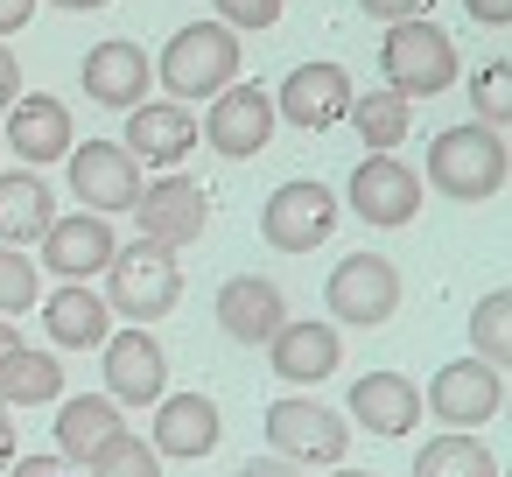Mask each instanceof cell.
<instances>
[{"label":"cell","mask_w":512,"mask_h":477,"mask_svg":"<svg viewBox=\"0 0 512 477\" xmlns=\"http://www.w3.org/2000/svg\"><path fill=\"white\" fill-rule=\"evenodd\" d=\"M0 155H8V148H0Z\"/></svg>","instance_id":"44"},{"label":"cell","mask_w":512,"mask_h":477,"mask_svg":"<svg viewBox=\"0 0 512 477\" xmlns=\"http://www.w3.org/2000/svg\"><path fill=\"white\" fill-rule=\"evenodd\" d=\"M43 330H50V344H57V351H99V344L113 337V309H106V295H99V288L64 281V288L43 302Z\"/></svg>","instance_id":"22"},{"label":"cell","mask_w":512,"mask_h":477,"mask_svg":"<svg viewBox=\"0 0 512 477\" xmlns=\"http://www.w3.org/2000/svg\"><path fill=\"white\" fill-rule=\"evenodd\" d=\"M260 232H267L274 253H316L337 232V190L330 183H309V176L281 183L267 197V211H260Z\"/></svg>","instance_id":"8"},{"label":"cell","mask_w":512,"mask_h":477,"mask_svg":"<svg viewBox=\"0 0 512 477\" xmlns=\"http://www.w3.org/2000/svg\"><path fill=\"white\" fill-rule=\"evenodd\" d=\"M0 148L22 155L29 169L64 162V155H71V106H64V99H15V106H8V134H0Z\"/></svg>","instance_id":"20"},{"label":"cell","mask_w":512,"mask_h":477,"mask_svg":"<svg viewBox=\"0 0 512 477\" xmlns=\"http://www.w3.org/2000/svg\"><path fill=\"white\" fill-rule=\"evenodd\" d=\"M50 8H71V15H92V8H106V0H50Z\"/></svg>","instance_id":"41"},{"label":"cell","mask_w":512,"mask_h":477,"mask_svg":"<svg viewBox=\"0 0 512 477\" xmlns=\"http://www.w3.org/2000/svg\"><path fill=\"white\" fill-rule=\"evenodd\" d=\"M288 323V295L267 281V274H232L218 288V330L232 344H267L274 330Z\"/></svg>","instance_id":"19"},{"label":"cell","mask_w":512,"mask_h":477,"mask_svg":"<svg viewBox=\"0 0 512 477\" xmlns=\"http://www.w3.org/2000/svg\"><path fill=\"white\" fill-rule=\"evenodd\" d=\"M57 197H50V183L36 176V169H15V176H0V246H36L43 232H50V211Z\"/></svg>","instance_id":"24"},{"label":"cell","mask_w":512,"mask_h":477,"mask_svg":"<svg viewBox=\"0 0 512 477\" xmlns=\"http://www.w3.org/2000/svg\"><path fill=\"white\" fill-rule=\"evenodd\" d=\"M8 477H78V463H64V456L50 449V456H15Z\"/></svg>","instance_id":"34"},{"label":"cell","mask_w":512,"mask_h":477,"mask_svg":"<svg viewBox=\"0 0 512 477\" xmlns=\"http://www.w3.org/2000/svg\"><path fill=\"white\" fill-rule=\"evenodd\" d=\"M225 162H253L267 141H274V92L260 85H218L211 92V120L197 127Z\"/></svg>","instance_id":"9"},{"label":"cell","mask_w":512,"mask_h":477,"mask_svg":"<svg viewBox=\"0 0 512 477\" xmlns=\"http://www.w3.org/2000/svg\"><path fill=\"white\" fill-rule=\"evenodd\" d=\"M71 197L85 204V211H134V197H141V162L120 148V141H78L71 155Z\"/></svg>","instance_id":"10"},{"label":"cell","mask_w":512,"mask_h":477,"mask_svg":"<svg viewBox=\"0 0 512 477\" xmlns=\"http://www.w3.org/2000/svg\"><path fill=\"white\" fill-rule=\"evenodd\" d=\"M85 470H92V477H162V456H155V442H148V435L113 428V435L85 456Z\"/></svg>","instance_id":"29"},{"label":"cell","mask_w":512,"mask_h":477,"mask_svg":"<svg viewBox=\"0 0 512 477\" xmlns=\"http://www.w3.org/2000/svg\"><path fill=\"white\" fill-rule=\"evenodd\" d=\"M15 99H22V71H15V50L0 43V113H8Z\"/></svg>","instance_id":"37"},{"label":"cell","mask_w":512,"mask_h":477,"mask_svg":"<svg viewBox=\"0 0 512 477\" xmlns=\"http://www.w3.org/2000/svg\"><path fill=\"white\" fill-rule=\"evenodd\" d=\"M330 323H351V330H379L393 323L400 309V267L386 253H351L344 267H330Z\"/></svg>","instance_id":"6"},{"label":"cell","mask_w":512,"mask_h":477,"mask_svg":"<svg viewBox=\"0 0 512 477\" xmlns=\"http://www.w3.org/2000/svg\"><path fill=\"white\" fill-rule=\"evenodd\" d=\"M330 477H379V470H344V463H330Z\"/></svg>","instance_id":"43"},{"label":"cell","mask_w":512,"mask_h":477,"mask_svg":"<svg viewBox=\"0 0 512 477\" xmlns=\"http://www.w3.org/2000/svg\"><path fill=\"white\" fill-rule=\"evenodd\" d=\"M134 218H141V239H155V246L183 253L190 239H204V225H211V197H204V183H197V176L169 169V176L141 183Z\"/></svg>","instance_id":"7"},{"label":"cell","mask_w":512,"mask_h":477,"mask_svg":"<svg viewBox=\"0 0 512 477\" xmlns=\"http://www.w3.org/2000/svg\"><path fill=\"white\" fill-rule=\"evenodd\" d=\"M344 106H351V71H344V64H295V71L281 78V92H274V120H288V127H302V134L337 127Z\"/></svg>","instance_id":"11"},{"label":"cell","mask_w":512,"mask_h":477,"mask_svg":"<svg viewBox=\"0 0 512 477\" xmlns=\"http://www.w3.org/2000/svg\"><path fill=\"white\" fill-rule=\"evenodd\" d=\"M155 78H162L169 99H211L218 85L239 78V29H225V22L176 29L169 50H162V64H155Z\"/></svg>","instance_id":"4"},{"label":"cell","mask_w":512,"mask_h":477,"mask_svg":"<svg viewBox=\"0 0 512 477\" xmlns=\"http://www.w3.org/2000/svg\"><path fill=\"white\" fill-rule=\"evenodd\" d=\"M351 211H358L365 225L400 232V225H414V211H421V176H414L400 155H365V162L351 169Z\"/></svg>","instance_id":"12"},{"label":"cell","mask_w":512,"mask_h":477,"mask_svg":"<svg viewBox=\"0 0 512 477\" xmlns=\"http://www.w3.org/2000/svg\"><path fill=\"white\" fill-rule=\"evenodd\" d=\"M148 85H155V64H148V50H141V43H127V36L92 43V57H85V99H99V106L127 113V106H141V99H148Z\"/></svg>","instance_id":"18"},{"label":"cell","mask_w":512,"mask_h":477,"mask_svg":"<svg viewBox=\"0 0 512 477\" xmlns=\"http://www.w3.org/2000/svg\"><path fill=\"white\" fill-rule=\"evenodd\" d=\"M29 15H36V0H0V36L29 29Z\"/></svg>","instance_id":"39"},{"label":"cell","mask_w":512,"mask_h":477,"mask_svg":"<svg viewBox=\"0 0 512 477\" xmlns=\"http://www.w3.org/2000/svg\"><path fill=\"white\" fill-rule=\"evenodd\" d=\"M176 302H183V267H176L169 246H155V239H134L127 253L113 246V260H106V309L113 316L162 323Z\"/></svg>","instance_id":"1"},{"label":"cell","mask_w":512,"mask_h":477,"mask_svg":"<svg viewBox=\"0 0 512 477\" xmlns=\"http://www.w3.org/2000/svg\"><path fill=\"white\" fill-rule=\"evenodd\" d=\"M64 393V358L57 351H29L15 344L0 358V407H50Z\"/></svg>","instance_id":"25"},{"label":"cell","mask_w":512,"mask_h":477,"mask_svg":"<svg viewBox=\"0 0 512 477\" xmlns=\"http://www.w3.org/2000/svg\"><path fill=\"white\" fill-rule=\"evenodd\" d=\"M267 358H274V379H288V386H323V379L337 372V358H344V330H337V323H302V316H288V323L267 337Z\"/></svg>","instance_id":"17"},{"label":"cell","mask_w":512,"mask_h":477,"mask_svg":"<svg viewBox=\"0 0 512 477\" xmlns=\"http://www.w3.org/2000/svg\"><path fill=\"white\" fill-rule=\"evenodd\" d=\"M358 8L372 15V22H407V15H421L428 0H358Z\"/></svg>","instance_id":"35"},{"label":"cell","mask_w":512,"mask_h":477,"mask_svg":"<svg viewBox=\"0 0 512 477\" xmlns=\"http://www.w3.org/2000/svg\"><path fill=\"white\" fill-rule=\"evenodd\" d=\"M99 351H106V400H113V407H155V400H162L169 358H162V344H155L141 323H127V330L106 337Z\"/></svg>","instance_id":"13"},{"label":"cell","mask_w":512,"mask_h":477,"mask_svg":"<svg viewBox=\"0 0 512 477\" xmlns=\"http://www.w3.org/2000/svg\"><path fill=\"white\" fill-rule=\"evenodd\" d=\"M414 477H498V456H491V449H484L470 428H449V435L421 442Z\"/></svg>","instance_id":"28"},{"label":"cell","mask_w":512,"mask_h":477,"mask_svg":"<svg viewBox=\"0 0 512 477\" xmlns=\"http://www.w3.org/2000/svg\"><path fill=\"white\" fill-rule=\"evenodd\" d=\"M505 106H512V71L505 64H484L477 71V113H484V127H498Z\"/></svg>","instance_id":"32"},{"label":"cell","mask_w":512,"mask_h":477,"mask_svg":"<svg viewBox=\"0 0 512 477\" xmlns=\"http://www.w3.org/2000/svg\"><path fill=\"white\" fill-rule=\"evenodd\" d=\"M218 449V400L211 393H162L155 400V456H176V463H197Z\"/></svg>","instance_id":"21"},{"label":"cell","mask_w":512,"mask_h":477,"mask_svg":"<svg viewBox=\"0 0 512 477\" xmlns=\"http://www.w3.org/2000/svg\"><path fill=\"white\" fill-rule=\"evenodd\" d=\"M267 442H274V456H288V463H344V449H351V421L337 414V407H323V400H309V393H288V400H274L267 407Z\"/></svg>","instance_id":"5"},{"label":"cell","mask_w":512,"mask_h":477,"mask_svg":"<svg viewBox=\"0 0 512 477\" xmlns=\"http://www.w3.org/2000/svg\"><path fill=\"white\" fill-rule=\"evenodd\" d=\"M351 421H358L365 435L400 442V435H414V421H421V393H414L400 372H365V379H351Z\"/></svg>","instance_id":"23"},{"label":"cell","mask_w":512,"mask_h":477,"mask_svg":"<svg viewBox=\"0 0 512 477\" xmlns=\"http://www.w3.org/2000/svg\"><path fill=\"white\" fill-rule=\"evenodd\" d=\"M428 407H435L449 428H484V421L505 407V372H498V365H484V358H456V365H442V372H435Z\"/></svg>","instance_id":"14"},{"label":"cell","mask_w":512,"mask_h":477,"mask_svg":"<svg viewBox=\"0 0 512 477\" xmlns=\"http://www.w3.org/2000/svg\"><path fill=\"white\" fill-rule=\"evenodd\" d=\"M379 71H386V92L400 99H435L456 85V43L428 22V15H407V22H386V43H379Z\"/></svg>","instance_id":"2"},{"label":"cell","mask_w":512,"mask_h":477,"mask_svg":"<svg viewBox=\"0 0 512 477\" xmlns=\"http://www.w3.org/2000/svg\"><path fill=\"white\" fill-rule=\"evenodd\" d=\"M15 344H22V330H15V323H0V358H8Z\"/></svg>","instance_id":"42"},{"label":"cell","mask_w":512,"mask_h":477,"mask_svg":"<svg viewBox=\"0 0 512 477\" xmlns=\"http://www.w3.org/2000/svg\"><path fill=\"white\" fill-rule=\"evenodd\" d=\"M120 148L148 169H176L197 148V120H190L183 99H141V106H127V141Z\"/></svg>","instance_id":"15"},{"label":"cell","mask_w":512,"mask_h":477,"mask_svg":"<svg viewBox=\"0 0 512 477\" xmlns=\"http://www.w3.org/2000/svg\"><path fill=\"white\" fill-rule=\"evenodd\" d=\"M344 120L358 127V141L372 155H393L407 141V127H414V99H400V92H351Z\"/></svg>","instance_id":"27"},{"label":"cell","mask_w":512,"mask_h":477,"mask_svg":"<svg viewBox=\"0 0 512 477\" xmlns=\"http://www.w3.org/2000/svg\"><path fill=\"white\" fill-rule=\"evenodd\" d=\"M36 246H43V267L57 281H92L113 260V225L99 211H71V218H50V232Z\"/></svg>","instance_id":"16"},{"label":"cell","mask_w":512,"mask_h":477,"mask_svg":"<svg viewBox=\"0 0 512 477\" xmlns=\"http://www.w3.org/2000/svg\"><path fill=\"white\" fill-rule=\"evenodd\" d=\"M218 22L225 29H274L281 22V0H218Z\"/></svg>","instance_id":"33"},{"label":"cell","mask_w":512,"mask_h":477,"mask_svg":"<svg viewBox=\"0 0 512 477\" xmlns=\"http://www.w3.org/2000/svg\"><path fill=\"white\" fill-rule=\"evenodd\" d=\"M463 15L484 22V29H505L512 22V0H463Z\"/></svg>","instance_id":"36"},{"label":"cell","mask_w":512,"mask_h":477,"mask_svg":"<svg viewBox=\"0 0 512 477\" xmlns=\"http://www.w3.org/2000/svg\"><path fill=\"white\" fill-rule=\"evenodd\" d=\"M8 463H15V414L0 407V470H8Z\"/></svg>","instance_id":"40"},{"label":"cell","mask_w":512,"mask_h":477,"mask_svg":"<svg viewBox=\"0 0 512 477\" xmlns=\"http://www.w3.org/2000/svg\"><path fill=\"white\" fill-rule=\"evenodd\" d=\"M36 302H43L36 267L22 260V246H0V316H22V309H36Z\"/></svg>","instance_id":"31"},{"label":"cell","mask_w":512,"mask_h":477,"mask_svg":"<svg viewBox=\"0 0 512 477\" xmlns=\"http://www.w3.org/2000/svg\"><path fill=\"white\" fill-rule=\"evenodd\" d=\"M239 477H302V463H288V456H253V463H239Z\"/></svg>","instance_id":"38"},{"label":"cell","mask_w":512,"mask_h":477,"mask_svg":"<svg viewBox=\"0 0 512 477\" xmlns=\"http://www.w3.org/2000/svg\"><path fill=\"white\" fill-rule=\"evenodd\" d=\"M428 183L456 204H484L505 190V134L498 127H442L428 148Z\"/></svg>","instance_id":"3"},{"label":"cell","mask_w":512,"mask_h":477,"mask_svg":"<svg viewBox=\"0 0 512 477\" xmlns=\"http://www.w3.org/2000/svg\"><path fill=\"white\" fill-rule=\"evenodd\" d=\"M505 323H512V302H505V288H491V295L470 309V344H477V358L498 365V372H505V358H512V330H505Z\"/></svg>","instance_id":"30"},{"label":"cell","mask_w":512,"mask_h":477,"mask_svg":"<svg viewBox=\"0 0 512 477\" xmlns=\"http://www.w3.org/2000/svg\"><path fill=\"white\" fill-rule=\"evenodd\" d=\"M113 428H127V421H120V407H113L106 393H78V400H64V407H57V428H50V435H57V456H64V463H85Z\"/></svg>","instance_id":"26"}]
</instances>
